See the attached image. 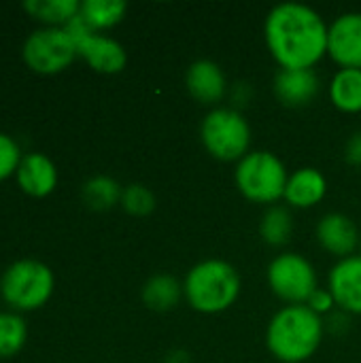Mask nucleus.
Listing matches in <instances>:
<instances>
[{
  "label": "nucleus",
  "mask_w": 361,
  "mask_h": 363,
  "mask_svg": "<svg viewBox=\"0 0 361 363\" xmlns=\"http://www.w3.org/2000/svg\"><path fill=\"white\" fill-rule=\"evenodd\" d=\"M330 23L313 6L281 2L264 21V40L279 68H315L328 55Z\"/></svg>",
  "instance_id": "nucleus-1"
},
{
  "label": "nucleus",
  "mask_w": 361,
  "mask_h": 363,
  "mask_svg": "<svg viewBox=\"0 0 361 363\" xmlns=\"http://www.w3.org/2000/svg\"><path fill=\"white\" fill-rule=\"evenodd\" d=\"M323 334V317L313 313L306 304H287L268 321L266 349L277 362L304 363L319 351Z\"/></svg>",
  "instance_id": "nucleus-2"
},
{
  "label": "nucleus",
  "mask_w": 361,
  "mask_h": 363,
  "mask_svg": "<svg viewBox=\"0 0 361 363\" xmlns=\"http://www.w3.org/2000/svg\"><path fill=\"white\" fill-rule=\"evenodd\" d=\"M243 281L238 270L226 259H202L183 279L185 302L202 315H219L236 304Z\"/></svg>",
  "instance_id": "nucleus-3"
},
{
  "label": "nucleus",
  "mask_w": 361,
  "mask_h": 363,
  "mask_svg": "<svg viewBox=\"0 0 361 363\" xmlns=\"http://www.w3.org/2000/svg\"><path fill=\"white\" fill-rule=\"evenodd\" d=\"M289 172L283 160L266 149L249 151L234 168V183L240 196L253 204H277L285 196Z\"/></svg>",
  "instance_id": "nucleus-4"
},
{
  "label": "nucleus",
  "mask_w": 361,
  "mask_h": 363,
  "mask_svg": "<svg viewBox=\"0 0 361 363\" xmlns=\"http://www.w3.org/2000/svg\"><path fill=\"white\" fill-rule=\"evenodd\" d=\"M55 289L51 268L38 259H17L0 277V296L15 313L45 306Z\"/></svg>",
  "instance_id": "nucleus-5"
},
{
  "label": "nucleus",
  "mask_w": 361,
  "mask_h": 363,
  "mask_svg": "<svg viewBox=\"0 0 361 363\" xmlns=\"http://www.w3.org/2000/svg\"><path fill=\"white\" fill-rule=\"evenodd\" d=\"M200 140L211 157L238 164L251 151V125L238 108L215 106L200 123Z\"/></svg>",
  "instance_id": "nucleus-6"
},
{
  "label": "nucleus",
  "mask_w": 361,
  "mask_h": 363,
  "mask_svg": "<svg viewBox=\"0 0 361 363\" xmlns=\"http://www.w3.org/2000/svg\"><path fill=\"white\" fill-rule=\"evenodd\" d=\"M266 281L270 291L287 304H306L311 296L319 289V279L315 266L309 257L296 251L279 253L266 270Z\"/></svg>",
  "instance_id": "nucleus-7"
},
{
  "label": "nucleus",
  "mask_w": 361,
  "mask_h": 363,
  "mask_svg": "<svg viewBox=\"0 0 361 363\" xmlns=\"http://www.w3.org/2000/svg\"><path fill=\"white\" fill-rule=\"evenodd\" d=\"M21 57L38 74H57L66 70L77 55V47L66 28H38L23 40Z\"/></svg>",
  "instance_id": "nucleus-8"
},
{
  "label": "nucleus",
  "mask_w": 361,
  "mask_h": 363,
  "mask_svg": "<svg viewBox=\"0 0 361 363\" xmlns=\"http://www.w3.org/2000/svg\"><path fill=\"white\" fill-rule=\"evenodd\" d=\"M66 32L70 34L77 55L87 62L89 68L102 74H117L126 68L128 64V53L126 47L115 40L113 36H106L102 32H94L81 15H77L68 26H64Z\"/></svg>",
  "instance_id": "nucleus-9"
},
{
  "label": "nucleus",
  "mask_w": 361,
  "mask_h": 363,
  "mask_svg": "<svg viewBox=\"0 0 361 363\" xmlns=\"http://www.w3.org/2000/svg\"><path fill=\"white\" fill-rule=\"evenodd\" d=\"M328 55L340 68H361V13L349 11L330 23Z\"/></svg>",
  "instance_id": "nucleus-10"
},
{
  "label": "nucleus",
  "mask_w": 361,
  "mask_h": 363,
  "mask_svg": "<svg viewBox=\"0 0 361 363\" xmlns=\"http://www.w3.org/2000/svg\"><path fill=\"white\" fill-rule=\"evenodd\" d=\"M321 81L315 68H279L272 79V91L277 100L287 108H304L319 96Z\"/></svg>",
  "instance_id": "nucleus-11"
},
{
  "label": "nucleus",
  "mask_w": 361,
  "mask_h": 363,
  "mask_svg": "<svg viewBox=\"0 0 361 363\" xmlns=\"http://www.w3.org/2000/svg\"><path fill=\"white\" fill-rule=\"evenodd\" d=\"M328 289L347 315H361V253L338 259L328 274Z\"/></svg>",
  "instance_id": "nucleus-12"
},
{
  "label": "nucleus",
  "mask_w": 361,
  "mask_h": 363,
  "mask_svg": "<svg viewBox=\"0 0 361 363\" xmlns=\"http://www.w3.org/2000/svg\"><path fill=\"white\" fill-rule=\"evenodd\" d=\"M317 242L330 255L345 259L357 253L361 247L360 228L355 221L343 213H328L317 223Z\"/></svg>",
  "instance_id": "nucleus-13"
},
{
  "label": "nucleus",
  "mask_w": 361,
  "mask_h": 363,
  "mask_svg": "<svg viewBox=\"0 0 361 363\" xmlns=\"http://www.w3.org/2000/svg\"><path fill=\"white\" fill-rule=\"evenodd\" d=\"M185 87L196 102L215 108L228 94V77L217 62L196 60L185 70Z\"/></svg>",
  "instance_id": "nucleus-14"
},
{
  "label": "nucleus",
  "mask_w": 361,
  "mask_h": 363,
  "mask_svg": "<svg viewBox=\"0 0 361 363\" xmlns=\"http://www.w3.org/2000/svg\"><path fill=\"white\" fill-rule=\"evenodd\" d=\"M17 185L32 198H45L57 187V168L45 153H26L15 172Z\"/></svg>",
  "instance_id": "nucleus-15"
},
{
  "label": "nucleus",
  "mask_w": 361,
  "mask_h": 363,
  "mask_svg": "<svg viewBox=\"0 0 361 363\" xmlns=\"http://www.w3.org/2000/svg\"><path fill=\"white\" fill-rule=\"evenodd\" d=\"M328 196V179L319 168L304 166L289 174L285 187V204L289 208H313Z\"/></svg>",
  "instance_id": "nucleus-16"
},
{
  "label": "nucleus",
  "mask_w": 361,
  "mask_h": 363,
  "mask_svg": "<svg viewBox=\"0 0 361 363\" xmlns=\"http://www.w3.org/2000/svg\"><path fill=\"white\" fill-rule=\"evenodd\" d=\"M140 298H143V304L149 311L168 313V311L177 308L181 300H185V296H183V283H179V279H174L172 274H166V272L153 274L143 285Z\"/></svg>",
  "instance_id": "nucleus-17"
},
{
  "label": "nucleus",
  "mask_w": 361,
  "mask_h": 363,
  "mask_svg": "<svg viewBox=\"0 0 361 363\" xmlns=\"http://www.w3.org/2000/svg\"><path fill=\"white\" fill-rule=\"evenodd\" d=\"M330 102L340 111L361 113V68H338L328 87Z\"/></svg>",
  "instance_id": "nucleus-18"
},
{
  "label": "nucleus",
  "mask_w": 361,
  "mask_h": 363,
  "mask_svg": "<svg viewBox=\"0 0 361 363\" xmlns=\"http://www.w3.org/2000/svg\"><path fill=\"white\" fill-rule=\"evenodd\" d=\"M23 9L47 28H64L68 26L81 11L79 0H28Z\"/></svg>",
  "instance_id": "nucleus-19"
},
{
  "label": "nucleus",
  "mask_w": 361,
  "mask_h": 363,
  "mask_svg": "<svg viewBox=\"0 0 361 363\" xmlns=\"http://www.w3.org/2000/svg\"><path fill=\"white\" fill-rule=\"evenodd\" d=\"M128 13V4L123 0H83L81 2V19L94 30L104 32L115 28Z\"/></svg>",
  "instance_id": "nucleus-20"
},
{
  "label": "nucleus",
  "mask_w": 361,
  "mask_h": 363,
  "mask_svg": "<svg viewBox=\"0 0 361 363\" xmlns=\"http://www.w3.org/2000/svg\"><path fill=\"white\" fill-rule=\"evenodd\" d=\"M260 238L270 247H285L294 232V215L289 206L272 204L266 208L260 221Z\"/></svg>",
  "instance_id": "nucleus-21"
},
{
  "label": "nucleus",
  "mask_w": 361,
  "mask_h": 363,
  "mask_svg": "<svg viewBox=\"0 0 361 363\" xmlns=\"http://www.w3.org/2000/svg\"><path fill=\"white\" fill-rule=\"evenodd\" d=\"M121 194L123 187L106 174H96L81 187V198L91 211H111L113 206L121 204Z\"/></svg>",
  "instance_id": "nucleus-22"
},
{
  "label": "nucleus",
  "mask_w": 361,
  "mask_h": 363,
  "mask_svg": "<svg viewBox=\"0 0 361 363\" xmlns=\"http://www.w3.org/2000/svg\"><path fill=\"white\" fill-rule=\"evenodd\" d=\"M28 342V323L15 311H0V359L15 357Z\"/></svg>",
  "instance_id": "nucleus-23"
},
{
  "label": "nucleus",
  "mask_w": 361,
  "mask_h": 363,
  "mask_svg": "<svg viewBox=\"0 0 361 363\" xmlns=\"http://www.w3.org/2000/svg\"><path fill=\"white\" fill-rule=\"evenodd\" d=\"M157 206V198L155 194L140 183H132L128 187H123L121 194V208L132 215V217H147L155 211Z\"/></svg>",
  "instance_id": "nucleus-24"
},
{
  "label": "nucleus",
  "mask_w": 361,
  "mask_h": 363,
  "mask_svg": "<svg viewBox=\"0 0 361 363\" xmlns=\"http://www.w3.org/2000/svg\"><path fill=\"white\" fill-rule=\"evenodd\" d=\"M23 153L17 145V140L11 134L0 132V181H6L13 177L19 168Z\"/></svg>",
  "instance_id": "nucleus-25"
},
{
  "label": "nucleus",
  "mask_w": 361,
  "mask_h": 363,
  "mask_svg": "<svg viewBox=\"0 0 361 363\" xmlns=\"http://www.w3.org/2000/svg\"><path fill=\"white\" fill-rule=\"evenodd\" d=\"M306 306H309L313 313H317L319 317H323V315H330V313L336 308V302H334L330 289H321V287H319V289L311 296V300L306 302Z\"/></svg>",
  "instance_id": "nucleus-26"
},
{
  "label": "nucleus",
  "mask_w": 361,
  "mask_h": 363,
  "mask_svg": "<svg viewBox=\"0 0 361 363\" xmlns=\"http://www.w3.org/2000/svg\"><path fill=\"white\" fill-rule=\"evenodd\" d=\"M345 160L347 164L361 168V132L351 134V138L345 145Z\"/></svg>",
  "instance_id": "nucleus-27"
}]
</instances>
